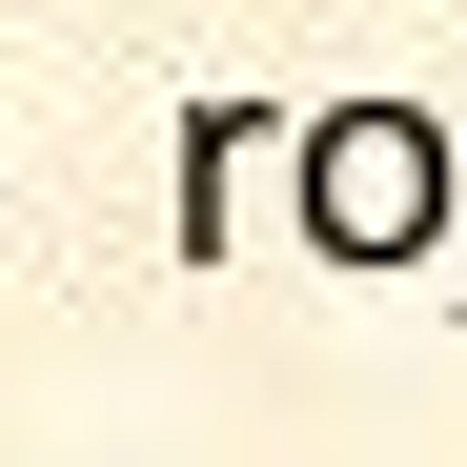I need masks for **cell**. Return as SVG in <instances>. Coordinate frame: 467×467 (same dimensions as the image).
I'll return each instance as SVG.
<instances>
[{
	"label": "cell",
	"mask_w": 467,
	"mask_h": 467,
	"mask_svg": "<svg viewBox=\"0 0 467 467\" xmlns=\"http://www.w3.org/2000/svg\"><path fill=\"white\" fill-rule=\"evenodd\" d=\"M285 223H305V265H346V285L447 265V223H467V142H447V102H407V82L305 102V122H285Z\"/></svg>",
	"instance_id": "6da1fadb"
},
{
	"label": "cell",
	"mask_w": 467,
	"mask_h": 467,
	"mask_svg": "<svg viewBox=\"0 0 467 467\" xmlns=\"http://www.w3.org/2000/svg\"><path fill=\"white\" fill-rule=\"evenodd\" d=\"M285 163V102L265 82H223V102H183V203H163V265H244V183Z\"/></svg>",
	"instance_id": "7a4b0ae2"
},
{
	"label": "cell",
	"mask_w": 467,
	"mask_h": 467,
	"mask_svg": "<svg viewBox=\"0 0 467 467\" xmlns=\"http://www.w3.org/2000/svg\"><path fill=\"white\" fill-rule=\"evenodd\" d=\"M447 305H467V265H447Z\"/></svg>",
	"instance_id": "3957f363"
}]
</instances>
